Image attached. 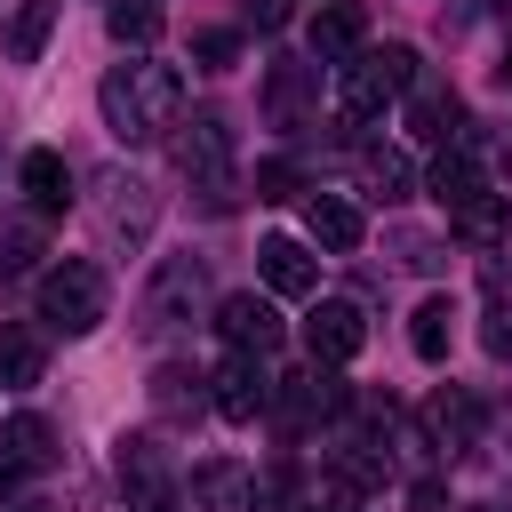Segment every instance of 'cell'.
I'll return each instance as SVG.
<instances>
[{"label": "cell", "instance_id": "obj_1", "mask_svg": "<svg viewBox=\"0 0 512 512\" xmlns=\"http://www.w3.org/2000/svg\"><path fill=\"white\" fill-rule=\"evenodd\" d=\"M96 104H104V128H112L120 144H160V136L176 128L184 80H176L168 64H152V56H128V64H112V72H104Z\"/></svg>", "mask_w": 512, "mask_h": 512}, {"label": "cell", "instance_id": "obj_2", "mask_svg": "<svg viewBox=\"0 0 512 512\" xmlns=\"http://www.w3.org/2000/svg\"><path fill=\"white\" fill-rule=\"evenodd\" d=\"M416 88V48H376V56H352V64H336V112H344V128H360V120H376L392 96H408Z\"/></svg>", "mask_w": 512, "mask_h": 512}, {"label": "cell", "instance_id": "obj_3", "mask_svg": "<svg viewBox=\"0 0 512 512\" xmlns=\"http://www.w3.org/2000/svg\"><path fill=\"white\" fill-rule=\"evenodd\" d=\"M176 168L192 176V192H200L208 208H232V192H240V168H232V120H224V112H192L184 136H176Z\"/></svg>", "mask_w": 512, "mask_h": 512}, {"label": "cell", "instance_id": "obj_4", "mask_svg": "<svg viewBox=\"0 0 512 512\" xmlns=\"http://www.w3.org/2000/svg\"><path fill=\"white\" fill-rule=\"evenodd\" d=\"M104 304H112V288H104V272H96L88 256H64V264L40 272V320H48L56 336L104 328Z\"/></svg>", "mask_w": 512, "mask_h": 512}, {"label": "cell", "instance_id": "obj_5", "mask_svg": "<svg viewBox=\"0 0 512 512\" xmlns=\"http://www.w3.org/2000/svg\"><path fill=\"white\" fill-rule=\"evenodd\" d=\"M200 296H208L200 256H160V272H152V288H144V304H136V328H144V336H168V328H184V320L200 312Z\"/></svg>", "mask_w": 512, "mask_h": 512}, {"label": "cell", "instance_id": "obj_6", "mask_svg": "<svg viewBox=\"0 0 512 512\" xmlns=\"http://www.w3.org/2000/svg\"><path fill=\"white\" fill-rule=\"evenodd\" d=\"M112 472H120V496H128V512H184V496H176V480H168V456H160V440H152V432H120V448H112Z\"/></svg>", "mask_w": 512, "mask_h": 512}, {"label": "cell", "instance_id": "obj_7", "mask_svg": "<svg viewBox=\"0 0 512 512\" xmlns=\"http://www.w3.org/2000/svg\"><path fill=\"white\" fill-rule=\"evenodd\" d=\"M104 200H96V232H104V248L120 256V248H144V232H152V216H160V200H152V184L144 176H104L96 184Z\"/></svg>", "mask_w": 512, "mask_h": 512}, {"label": "cell", "instance_id": "obj_8", "mask_svg": "<svg viewBox=\"0 0 512 512\" xmlns=\"http://www.w3.org/2000/svg\"><path fill=\"white\" fill-rule=\"evenodd\" d=\"M208 408H216L224 424H256V416H272V376H264V360L224 352V368L208 376Z\"/></svg>", "mask_w": 512, "mask_h": 512}, {"label": "cell", "instance_id": "obj_9", "mask_svg": "<svg viewBox=\"0 0 512 512\" xmlns=\"http://www.w3.org/2000/svg\"><path fill=\"white\" fill-rule=\"evenodd\" d=\"M360 344H368V320H360V304H344V296H328V304L304 320V352H312V368H344Z\"/></svg>", "mask_w": 512, "mask_h": 512}, {"label": "cell", "instance_id": "obj_10", "mask_svg": "<svg viewBox=\"0 0 512 512\" xmlns=\"http://www.w3.org/2000/svg\"><path fill=\"white\" fill-rule=\"evenodd\" d=\"M216 328H224V344H232V352H248V360L280 352V312H272V304H264L256 288L224 296V304H216Z\"/></svg>", "mask_w": 512, "mask_h": 512}, {"label": "cell", "instance_id": "obj_11", "mask_svg": "<svg viewBox=\"0 0 512 512\" xmlns=\"http://www.w3.org/2000/svg\"><path fill=\"white\" fill-rule=\"evenodd\" d=\"M192 512H256V472L240 456L192 464Z\"/></svg>", "mask_w": 512, "mask_h": 512}, {"label": "cell", "instance_id": "obj_12", "mask_svg": "<svg viewBox=\"0 0 512 512\" xmlns=\"http://www.w3.org/2000/svg\"><path fill=\"white\" fill-rule=\"evenodd\" d=\"M424 432H432V448H440V456H464V448L480 440V400H472V392H456V384H440V392L424 400Z\"/></svg>", "mask_w": 512, "mask_h": 512}, {"label": "cell", "instance_id": "obj_13", "mask_svg": "<svg viewBox=\"0 0 512 512\" xmlns=\"http://www.w3.org/2000/svg\"><path fill=\"white\" fill-rule=\"evenodd\" d=\"M304 232H312L328 256H352V248L368 240V216H360L344 192H312V200H304Z\"/></svg>", "mask_w": 512, "mask_h": 512}, {"label": "cell", "instance_id": "obj_14", "mask_svg": "<svg viewBox=\"0 0 512 512\" xmlns=\"http://www.w3.org/2000/svg\"><path fill=\"white\" fill-rule=\"evenodd\" d=\"M256 272H264L272 296H312V288H320V264H312L304 240H288V232H272V240L256 248Z\"/></svg>", "mask_w": 512, "mask_h": 512}, {"label": "cell", "instance_id": "obj_15", "mask_svg": "<svg viewBox=\"0 0 512 512\" xmlns=\"http://www.w3.org/2000/svg\"><path fill=\"white\" fill-rule=\"evenodd\" d=\"M464 248H512V192H472L464 208H448Z\"/></svg>", "mask_w": 512, "mask_h": 512}, {"label": "cell", "instance_id": "obj_16", "mask_svg": "<svg viewBox=\"0 0 512 512\" xmlns=\"http://www.w3.org/2000/svg\"><path fill=\"white\" fill-rule=\"evenodd\" d=\"M16 192L40 208V216H64L72 208V168H64V152H24V168H16Z\"/></svg>", "mask_w": 512, "mask_h": 512}, {"label": "cell", "instance_id": "obj_17", "mask_svg": "<svg viewBox=\"0 0 512 512\" xmlns=\"http://www.w3.org/2000/svg\"><path fill=\"white\" fill-rule=\"evenodd\" d=\"M360 40H368V16H360L352 0H328V8L312 16V56H320V64H352Z\"/></svg>", "mask_w": 512, "mask_h": 512}, {"label": "cell", "instance_id": "obj_18", "mask_svg": "<svg viewBox=\"0 0 512 512\" xmlns=\"http://www.w3.org/2000/svg\"><path fill=\"white\" fill-rule=\"evenodd\" d=\"M408 120H416V136H432V144H464V104H456V88H440V80H416V88H408Z\"/></svg>", "mask_w": 512, "mask_h": 512}, {"label": "cell", "instance_id": "obj_19", "mask_svg": "<svg viewBox=\"0 0 512 512\" xmlns=\"http://www.w3.org/2000/svg\"><path fill=\"white\" fill-rule=\"evenodd\" d=\"M272 408H280L288 424H312V416H336V408H344V384H336L328 368H312V376H280Z\"/></svg>", "mask_w": 512, "mask_h": 512}, {"label": "cell", "instance_id": "obj_20", "mask_svg": "<svg viewBox=\"0 0 512 512\" xmlns=\"http://www.w3.org/2000/svg\"><path fill=\"white\" fill-rule=\"evenodd\" d=\"M304 104H312V64L280 56V64L264 72V112H272L280 128H296V120H304Z\"/></svg>", "mask_w": 512, "mask_h": 512}, {"label": "cell", "instance_id": "obj_21", "mask_svg": "<svg viewBox=\"0 0 512 512\" xmlns=\"http://www.w3.org/2000/svg\"><path fill=\"white\" fill-rule=\"evenodd\" d=\"M40 368H48V344H40V328H24V320H0V384H40Z\"/></svg>", "mask_w": 512, "mask_h": 512}, {"label": "cell", "instance_id": "obj_22", "mask_svg": "<svg viewBox=\"0 0 512 512\" xmlns=\"http://www.w3.org/2000/svg\"><path fill=\"white\" fill-rule=\"evenodd\" d=\"M152 408H160L168 424H192V416L208 408V376H192V368H152Z\"/></svg>", "mask_w": 512, "mask_h": 512}, {"label": "cell", "instance_id": "obj_23", "mask_svg": "<svg viewBox=\"0 0 512 512\" xmlns=\"http://www.w3.org/2000/svg\"><path fill=\"white\" fill-rule=\"evenodd\" d=\"M408 344H416V360H448V344H456V304L448 296H424L416 304V320H408Z\"/></svg>", "mask_w": 512, "mask_h": 512}, {"label": "cell", "instance_id": "obj_24", "mask_svg": "<svg viewBox=\"0 0 512 512\" xmlns=\"http://www.w3.org/2000/svg\"><path fill=\"white\" fill-rule=\"evenodd\" d=\"M56 16H64V0H24V8L8 16V56H16V64H40V48H48Z\"/></svg>", "mask_w": 512, "mask_h": 512}, {"label": "cell", "instance_id": "obj_25", "mask_svg": "<svg viewBox=\"0 0 512 512\" xmlns=\"http://www.w3.org/2000/svg\"><path fill=\"white\" fill-rule=\"evenodd\" d=\"M424 184H432V200H440V208H464V200H472V192H488V184H480V168H472V152H464V144H448V152H440V160H432V176H424Z\"/></svg>", "mask_w": 512, "mask_h": 512}, {"label": "cell", "instance_id": "obj_26", "mask_svg": "<svg viewBox=\"0 0 512 512\" xmlns=\"http://www.w3.org/2000/svg\"><path fill=\"white\" fill-rule=\"evenodd\" d=\"M0 448H8V456H16L24 472H40V464H56V424L24 408V416H8V432H0Z\"/></svg>", "mask_w": 512, "mask_h": 512}, {"label": "cell", "instance_id": "obj_27", "mask_svg": "<svg viewBox=\"0 0 512 512\" xmlns=\"http://www.w3.org/2000/svg\"><path fill=\"white\" fill-rule=\"evenodd\" d=\"M104 24H112V40H120V48H152L168 16H160V0H112V16H104Z\"/></svg>", "mask_w": 512, "mask_h": 512}, {"label": "cell", "instance_id": "obj_28", "mask_svg": "<svg viewBox=\"0 0 512 512\" xmlns=\"http://www.w3.org/2000/svg\"><path fill=\"white\" fill-rule=\"evenodd\" d=\"M360 184H368L376 200H408V184H416V176H408V160H400V152H360Z\"/></svg>", "mask_w": 512, "mask_h": 512}, {"label": "cell", "instance_id": "obj_29", "mask_svg": "<svg viewBox=\"0 0 512 512\" xmlns=\"http://www.w3.org/2000/svg\"><path fill=\"white\" fill-rule=\"evenodd\" d=\"M40 264V232H0V288H16Z\"/></svg>", "mask_w": 512, "mask_h": 512}, {"label": "cell", "instance_id": "obj_30", "mask_svg": "<svg viewBox=\"0 0 512 512\" xmlns=\"http://www.w3.org/2000/svg\"><path fill=\"white\" fill-rule=\"evenodd\" d=\"M296 192H304V176H296L288 160H264V168H256V200H296Z\"/></svg>", "mask_w": 512, "mask_h": 512}, {"label": "cell", "instance_id": "obj_31", "mask_svg": "<svg viewBox=\"0 0 512 512\" xmlns=\"http://www.w3.org/2000/svg\"><path fill=\"white\" fill-rule=\"evenodd\" d=\"M192 56H200L208 72H224V64L240 56V40H232V32H200V40H192Z\"/></svg>", "mask_w": 512, "mask_h": 512}, {"label": "cell", "instance_id": "obj_32", "mask_svg": "<svg viewBox=\"0 0 512 512\" xmlns=\"http://www.w3.org/2000/svg\"><path fill=\"white\" fill-rule=\"evenodd\" d=\"M480 344H488V360H512V312H488Z\"/></svg>", "mask_w": 512, "mask_h": 512}, {"label": "cell", "instance_id": "obj_33", "mask_svg": "<svg viewBox=\"0 0 512 512\" xmlns=\"http://www.w3.org/2000/svg\"><path fill=\"white\" fill-rule=\"evenodd\" d=\"M240 16H248L256 32H280V24H288V0H240Z\"/></svg>", "mask_w": 512, "mask_h": 512}, {"label": "cell", "instance_id": "obj_34", "mask_svg": "<svg viewBox=\"0 0 512 512\" xmlns=\"http://www.w3.org/2000/svg\"><path fill=\"white\" fill-rule=\"evenodd\" d=\"M400 264H416V272H424V264H440V248H432L424 232H400Z\"/></svg>", "mask_w": 512, "mask_h": 512}, {"label": "cell", "instance_id": "obj_35", "mask_svg": "<svg viewBox=\"0 0 512 512\" xmlns=\"http://www.w3.org/2000/svg\"><path fill=\"white\" fill-rule=\"evenodd\" d=\"M488 288H496V312H512V264L488 256Z\"/></svg>", "mask_w": 512, "mask_h": 512}, {"label": "cell", "instance_id": "obj_36", "mask_svg": "<svg viewBox=\"0 0 512 512\" xmlns=\"http://www.w3.org/2000/svg\"><path fill=\"white\" fill-rule=\"evenodd\" d=\"M16 480H24V464H16L8 448H0V496H16Z\"/></svg>", "mask_w": 512, "mask_h": 512}, {"label": "cell", "instance_id": "obj_37", "mask_svg": "<svg viewBox=\"0 0 512 512\" xmlns=\"http://www.w3.org/2000/svg\"><path fill=\"white\" fill-rule=\"evenodd\" d=\"M496 80H504V88H512V48H504V64H496Z\"/></svg>", "mask_w": 512, "mask_h": 512}, {"label": "cell", "instance_id": "obj_38", "mask_svg": "<svg viewBox=\"0 0 512 512\" xmlns=\"http://www.w3.org/2000/svg\"><path fill=\"white\" fill-rule=\"evenodd\" d=\"M472 512H496V504H472Z\"/></svg>", "mask_w": 512, "mask_h": 512}, {"label": "cell", "instance_id": "obj_39", "mask_svg": "<svg viewBox=\"0 0 512 512\" xmlns=\"http://www.w3.org/2000/svg\"><path fill=\"white\" fill-rule=\"evenodd\" d=\"M24 512H40V504H24Z\"/></svg>", "mask_w": 512, "mask_h": 512}]
</instances>
